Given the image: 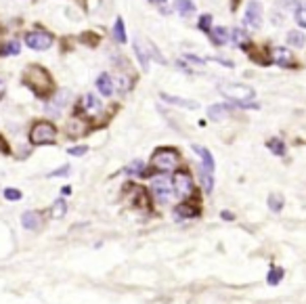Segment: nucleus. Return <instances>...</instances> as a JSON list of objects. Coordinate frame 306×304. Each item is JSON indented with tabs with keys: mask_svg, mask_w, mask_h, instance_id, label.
Listing matches in <instances>:
<instances>
[{
	"mask_svg": "<svg viewBox=\"0 0 306 304\" xmlns=\"http://www.w3.org/2000/svg\"><path fill=\"white\" fill-rule=\"evenodd\" d=\"M266 149L270 151V154H273V156H285L287 154V147H285V143L279 139V137H273V139H268L266 141Z\"/></svg>",
	"mask_w": 306,
	"mask_h": 304,
	"instance_id": "obj_18",
	"label": "nucleus"
},
{
	"mask_svg": "<svg viewBox=\"0 0 306 304\" xmlns=\"http://www.w3.org/2000/svg\"><path fill=\"white\" fill-rule=\"evenodd\" d=\"M220 218H223V221H227V223H231V221H235V214L229 212V210H223V212H220Z\"/></svg>",
	"mask_w": 306,
	"mask_h": 304,
	"instance_id": "obj_33",
	"label": "nucleus"
},
{
	"mask_svg": "<svg viewBox=\"0 0 306 304\" xmlns=\"http://www.w3.org/2000/svg\"><path fill=\"white\" fill-rule=\"evenodd\" d=\"M294 19L300 27H306V3L304 5H298L296 11H294Z\"/></svg>",
	"mask_w": 306,
	"mask_h": 304,
	"instance_id": "obj_26",
	"label": "nucleus"
},
{
	"mask_svg": "<svg viewBox=\"0 0 306 304\" xmlns=\"http://www.w3.org/2000/svg\"><path fill=\"white\" fill-rule=\"evenodd\" d=\"M149 3H153V5H164L166 0H149Z\"/></svg>",
	"mask_w": 306,
	"mask_h": 304,
	"instance_id": "obj_36",
	"label": "nucleus"
},
{
	"mask_svg": "<svg viewBox=\"0 0 306 304\" xmlns=\"http://www.w3.org/2000/svg\"><path fill=\"white\" fill-rule=\"evenodd\" d=\"M287 44L292 48H302L306 44V36L298 29H292V32H287Z\"/></svg>",
	"mask_w": 306,
	"mask_h": 304,
	"instance_id": "obj_20",
	"label": "nucleus"
},
{
	"mask_svg": "<svg viewBox=\"0 0 306 304\" xmlns=\"http://www.w3.org/2000/svg\"><path fill=\"white\" fill-rule=\"evenodd\" d=\"M172 187H174V193L178 197H189L195 189V185H193V178L191 174L187 172V170H178L172 178Z\"/></svg>",
	"mask_w": 306,
	"mask_h": 304,
	"instance_id": "obj_5",
	"label": "nucleus"
},
{
	"mask_svg": "<svg viewBox=\"0 0 306 304\" xmlns=\"http://www.w3.org/2000/svg\"><path fill=\"white\" fill-rule=\"evenodd\" d=\"M97 88L103 97H111L113 95V80L109 74H99L97 76Z\"/></svg>",
	"mask_w": 306,
	"mask_h": 304,
	"instance_id": "obj_12",
	"label": "nucleus"
},
{
	"mask_svg": "<svg viewBox=\"0 0 306 304\" xmlns=\"http://www.w3.org/2000/svg\"><path fill=\"white\" fill-rule=\"evenodd\" d=\"M201 185H203V191H206V193H212V189H214V174L201 170Z\"/></svg>",
	"mask_w": 306,
	"mask_h": 304,
	"instance_id": "obj_27",
	"label": "nucleus"
},
{
	"mask_svg": "<svg viewBox=\"0 0 306 304\" xmlns=\"http://www.w3.org/2000/svg\"><path fill=\"white\" fill-rule=\"evenodd\" d=\"M210 40H212L216 46H225V44L231 40L229 29H227V27H214V29L210 32Z\"/></svg>",
	"mask_w": 306,
	"mask_h": 304,
	"instance_id": "obj_15",
	"label": "nucleus"
},
{
	"mask_svg": "<svg viewBox=\"0 0 306 304\" xmlns=\"http://www.w3.org/2000/svg\"><path fill=\"white\" fill-rule=\"evenodd\" d=\"M266 204H268V210H270V212L279 214V212L283 210V206H285V199H283L281 193H270L268 199H266Z\"/></svg>",
	"mask_w": 306,
	"mask_h": 304,
	"instance_id": "obj_19",
	"label": "nucleus"
},
{
	"mask_svg": "<svg viewBox=\"0 0 306 304\" xmlns=\"http://www.w3.org/2000/svg\"><path fill=\"white\" fill-rule=\"evenodd\" d=\"M19 50H21L19 40H9L7 44L0 46V55H19Z\"/></svg>",
	"mask_w": 306,
	"mask_h": 304,
	"instance_id": "obj_23",
	"label": "nucleus"
},
{
	"mask_svg": "<svg viewBox=\"0 0 306 304\" xmlns=\"http://www.w3.org/2000/svg\"><path fill=\"white\" fill-rule=\"evenodd\" d=\"M65 212H67V201L63 199V197H59V199H55V204L50 206V216L53 218H63L65 216Z\"/></svg>",
	"mask_w": 306,
	"mask_h": 304,
	"instance_id": "obj_22",
	"label": "nucleus"
},
{
	"mask_svg": "<svg viewBox=\"0 0 306 304\" xmlns=\"http://www.w3.org/2000/svg\"><path fill=\"white\" fill-rule=\"evenodd\" d=\"M113 36H115L117 42H126V29H124V19H122V17H117V19H115Z\"/></svg>",
	"mask_w": 306,
	"mask_h": 304,
	"instance_id": "obj_25",
	"label": "nucleus"
},
{
	"mask_svg": "<svg viewBox=\"0 0 306 304\" xmlns=\"http://www.w3.org/2000/svg\"><path fill=\"white\" fill-rule=\"evenodd\" d=\"M199 216V208L191 206V204H180L174 208V218L176 221H187V218H195Z\"/></svg>",
	"mask_w": 306,
	"mask_h": 304,
	"instance_id": "obj_11",
	"label": "nucleus"
},
{
	"mask_svg": "<svg viewBox=\"0 0 306 304\" xmlns=\"http://www.w3.org/2000/svg\"><path fill=\"white\" fill-rule=\"evenodd\" d=\"M23 195H21V191L19 189H5V199H9V201H19Z\"/></svg>",
	"mask_w": 306,
	"mask_h": 304,
	"instance_id": "obj_29",
	"label": "nucleus"
},
{
	"mask_svg": "<svg viewBox=\"0 0 306 304\" xmlns=\"http://www.w3.org/2000/svg\"><path fill=\"white\" fill-rule=\"evenodd\" d=\"M57 141V128L46 122V120H40L32 126L29 130V143L32 145H50Z\"/></svg>",
	"mask_w": 306,
	"mask_h": 304,
	"instance_id": "obj_3",
	"label": "nucleus"
},
{
	"mask_svg": "<svg viewBox=\"0 0 306 304\" xmlns=\"http://www.w3.org/2000/svg\"><path fill=\"white\" fill-rule=\"evenodd\" d=\"M5 90H7V84H5V80H3V76H0V97L5 95Z\"/></svg>",
	"mask_w": 306,
	"mask_h": 304,
	"instance_id": "obj_34",
	"label": "nucleus"
},
{
	"mask_svg": "<svg viewBox=\"0 0 306 304\" xmlns=\"http://www.w3.org/2000/svg\"><path fill=\"white\" fill-rule=\"evenodd\" d=\"M149 166L153 168V170L162 172V174H166L170 170H176V168L180 166V154L174 147H160V149L153 151Z\"/></svg>",
	"mask_w": 306,
	"mask_h": 304,
	"instance_id": "obj_2",
	"label": "nucleus"
},
{
	"mask_svg": "<svg viewBox=\"0 0 306 304\" xmlns=\"http://www.w3.org/2000/svg\"><path fill=\"white\" fill-rule=\"evenodd\" d=\"M210 25H212V15H201L197 21V27L201 32H210Z\"/></svg>",
	"mask_w": 306,
	"mask_h": 304,
	"instance_id": "obj_28",
	"label": "nucleus"
},
{
	"mask_svg": "<svg viewBox=\"0 0 306 304\" xmlns=\"http://www.w3.org/2000/svg\"><path fill=\"white\" fill-rule=\"evenodd\" d=\"M82 109H84V113L95 115V113L101 111V101H99L95 95H84V99H82Z\"/></svg>",
	"mask_w": 306,
	"mask_h": 304,
	"instance_id": "obj_14",
	"label": "nucleus"
},
{
	"mask_svg": "<svg viewBox=\"0 0 306 304\" xmlns=\"http://www.w3.org/2000/svg\"><path fill=\"white\" fill-rule=\"evenodd\" d=\"M283 277H285V268L273 264V266L268 268V273H266V283L268 285H279L283 281Z\"/></svg>",
	"mask_w": 306,
	"mask_h": 304,
	"instance_id": "obj_16",
	"label": "nucleus"
},
{
	"mask_svg": "<svg viewBox=\"0 0 306 304\" xmlns=\"http://www.w3.org/2000/svg\"><path fill=\"white\" fill-rule=\"evenodd\" d=\"M231 38H233V42H235L237 46H248V42H250L248 34H246L241 27H235V29L231 32Z\"/></svg>",
	"mask_w": 306,
	"mask_h": 304,
	"instance_id": "obj_24",
	"label": "nucleus"
},
{
	"mask_svg": "<svg viewBox=\"0 0 306 304\" xmlns=\"http://www.w3.org/2000/svg\"><path fill=\"white\" fill-rule=\"evenodd\" d=\"M67 174H70V166L65 164V166H61V168H59V170H55V172H50L48 176H50V178H55V176H67Z\"/></svg>",
	"mask_w": 306,
	"mask_h": 304,
	"instance_id": "obj_31",
	"label": "nucleus"
},
{
	"mask_svg": "<svg viewBox=\"0 0 306 304\" xmlns=\"http://www.w3.org/2000/svg\"><path fill=\"white\" fill-rule=\"evenodd\" d=\"M193 151L199 156V160H201V170L203 172H210V174H214V168H216V164H214V158H212V154L206 149V147H199V145H193Z\"/></svg>",
	"mask_w": 306,
	"mask_h": 304,
	"instance_id": "obj_10",
	"label": "nucleus"
},
{
	"mask_svg": "<svg viewBox=\"0 0 306 304\" xmlns=\"http://www.w3.org/2000/svg\"><path fill=\"white\" fill-rule=\"evenodd\" d=\"M174 11L180 17H191L195 13V5L193 0H174Z\"/></svg>",
	"mask_w": 306,
	"mask_h": 304,
	"instance_id": "obj_17",
	"label": "nucleus"
},
{
	"mask_svg": "<svg viewBox=\"0 0 306 304\" xmlns=\"http://www.w3.org/2000/svg\"><path fill=\"white\" fill-rule=\"evenodd\" d=\"M220 93H223L231 103L235 105H239V107H246V109H258V103H254V88L252 86H243V84H231V82H225V84H220Z\"/></svg>",
	"mask_w": 306,
	"mask_h": 304,
	"instance_id": "obj_1",
	"label": "nucleus"
},
{
	"mask_svg": "<svg viewBox=\"0 0 306 304\" xmlns=\"http://www.w3.org/2000/svg\"><path fill=\"white\" fill-rule=\"evenodd\" d=\"M229 105H223V103H220V105H212L210 109H208V115H210V120H225V117L229 115Z\"/></svg>",
	"mask_w": 306,
	"mask_h": 304,
	"instance_id": "obj_21",
	"label": "nucleus"
},
{
	"mask_svg": "<svg viewBox=\"0 0 306 304\" xmlns=\"http://www.w3.org/2000/svg\"><path fill=\"white\" fill-rule=\"evenodd\" d=\"M162 99L166 101V103H172V105H176V107H185V109H197V107H199V105L195 103V101H191V99H180V97L166 95V93H162Z\"/></svg>",
	"mask_w": 306,
	"mask_h": 304,
	"instance_id": "obj_13",
	"label": "nucleus"
},
{
	"mask_svg": "<svg viewBox=\"0 0 306 304\" xmlns=\"http://www.w3.org/2000/svg\"><path fill=\"white\" fill-rule=\"evenodd\" d=\"M61 191H63V195H70V193H72V189H70V187H63Z\"/></svg>",
	"mask_w": 306,
	"mask_h": 304,
	"instance_id": "obj_35",
	"label": "nucleus"
},
{
	"mask_svg": "<svg viewBox=\"0 0 306 304\" xmlns=\"http://www.w3.org/2000/svg\"><path fill=\"white\" fill-rule=\"evenodd\" d=\"M25 44L32 50H46L53 46V36L48 32H29L25 36Z\"/></svg>",
	"mask_w": 306,
	"mask_h": 304,
	"instance_id": "obj_7",
	"label": "nucleus"
},
{
	"mask_svg": "<svg viewBox=\"0 0 306 304\" xmlns=\"http://www.w3.org/2000/svg\"><path fill=\"white\" fill-rule=\"evenodd\" d=\"M21 227L25 231H40L42 229V216L36 210H27L21 214Z\"/></svg>",
	"mask_w": 306,
	"mask_h": 304,
	"instance_id": "obj_9",
	"label": "nucleus"
},
{
	"mask_svg": "<svg viewBox=\"0 0 306 304\" xmlns=\"http://www.w3.org/2000/svg\"><path fill=\"white\" fill-rule=\"evenodd\" d=\"M151 193L156 195L158 201L166 204V201L172 199L174 195V187H172V180H168L166 176H156L151 180Z\"/></svg>",
	"mask_w": 306,
	"mask_h": 304,
	"instance_id": "obj_4",
	"label": "nucleus"
},
{
	"mask_svg": "<svg viewBox=\"0 0 306 304\" xmlns=\"http://www.w3.org/2000/svg\"><path fill=\"white\" fill-rule=\"evenodd\" d=\"M270 57H273V63H277L279 67H292L294 65V53L290 48L275 46L273 53H270Z\"/></svg>",
	"mask_w": 306,
	"mask_h": 304,
	"instance_id": "obj_8",
	"label": "nucleus"
},
{
	"mask_svg": "<svg viewBox=\"0 0 306 304\" xmlns=\"http://www.w3.org/2000/svg\"><path fill=\"white\" fill-rule=\"evenodd\" d=\"M262 15H264L262 5L258 3V0H250L248 7H246L243 21H246V25L252 27V29H260V27H262Z\"/></svg>",
	"mask_w": 306,
	"mask_h": 304,
	"instance_id": "obj_6",
	"label": "nucleus"
},
{
	"mask_svg": "<svg viewBox=\"0 0 306 304\" xmlns=\"http://www.w3.org/2000/svg\"><path fill=\"white\" fill-rule=\"evenodd\" d=\"M86 151H88V147H84V145H82V147H72V149H67V154L78 158V156H84V154H86Z\"/></svg>",
	"mask_w": 306,
	"mask_h": 304,
	"instance_id": "obj_32",
	"label": "nucleus"
},
{
	"mask_svg": "<svg viewBox=\"0 0 306 304\" xmlns=\"http://www.w3.org/2000/svg\"><path fill=\"white\" fill-rule=\"evenodd\" d=\"M143 168H145V164H143L141 160H134V162L130 164V168H128V172H130V174H143Z\"/></svg>",
	"mask_w": 306,
	"mask_h": 304,
	"instance_id": "obj_30",
	"label": "nucleus"
}]
</instances>
